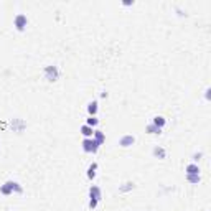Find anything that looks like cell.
I'll use <instances>...</instances> for the list:
<instances>
[{"instance_id": "obj_1", "label": "cell", "mask_w": 211, "mask_h": 211, "mask_svg": "<svg viewBox=\"0 0 211 211\" xmlns=\"http://www.w3.org/2000/svg\"><path fill=\"white\" fill-rule=\"evenodd\" d=\"M89 196H91V201H89V206L94 208L97 204V201L101 200V190L97 186H91L89 190Z\"/></svg>"}, {"instance_id": "obj_2", "label": "cell", "mask_w": 211, "mask_h": 211, "mask_svg": "<svg viewBox=\"0 0 211 211\" xmlns=\"http://www.w3.org/2000/svg\"><path fill=\"white\" fill-rule=\"evenodd\" d=\"M97 147H99V143H97L94 139H86L84 142H82V149H84L86 152H96Z\"/></svg>"}, {"instance_id": "obj_3", "label": "cell", "mask_w": 211, "mask_h": 211, "mask_svg": "<svg viewBox=\"0 0 211 211\" xmlns=\"http://www.w3.org/2000/svg\"><path fill=\"white\" fill-rule=\"evenodd\" d=\"M58 74H60V73H58L56 66H46V68H45V76H46L48 81H54V79L58 78Z\"/></svg>"}, {"instance_id": "obj_4", "label": "cell", "mask_w": 211, "mask_h": 211, "mask_svg": "<svg viewBox=\"0 0 211 211\" xmlns=\"http://www.w3.org/2000/svg\"><path fill=\"white\" fill-rule=\"evenodd\" d=\"M15 26H17L18 30H23L26 26V17L25 15H18L17 18H15Z\"/></svg>"}, {"instance_id": "obj_5", "label": "cell", "mask_w": 211, "mask_h": 211, "mask_svg": "<svg viewBox=\"0 0 211 211\" xmlns=\"http://www.w3.org/2000/svg\"><path fill=\"white\" fill-rule=\"evenodd\" d=\"M134 140H135V139H134L132 135H125V137H122V139H121V145L122 147H129V145H132V143H134Z\"/></svg>"}, {"instance_id": "obj_6", "label": "cell", "mask_w": 211, "mask_h": 211, "mask_svg": "<svg viewBox=\"0 0 211 211\" xmlns=\"http://www.w3.org/2000/svg\"><path fill=\"white\" fill-rule=\"evenodd\" d=\"M186 172H188V175H198L200 168H198L196 165H188V167H186Z\"/></svg>"}, {"instance_id": "obj_7", "label": "cell", "mask_w": 211, "mask_h": 211, "mask_svg": "<svg viewBox=\"0 0 211 211\" xmlns=\"http://www.w3.org/2000/svg\"><path fill=\"white\" fill-rule=\"evenodd\" d=\"M81 134H82V135H86V137H89V135H93V129H91V127H89V125H82V127H81Z\"/></svg>"}, {"instance_id": "obj_8", "label": "cell", "mask_w": 211, "mask_h": 211, "mask_svg": "<svg viewBox=\"0 0 211 211\" xmlns=\"http://www.w3.org/2000/svg\"><path fill=\"white\" fill-rule=\"evenodd\" d=\"M154 125H157L158 129H162V127L165 125V119L163 117H155L154 119Z\"/></svg>"}, {"instance_id": "obj_9", "label": "cell", "mask_w": 211, "mask_h": 211, "mask_svg": "<svg viewBox=\"0 0 211 211\" xmlns=\"http://www.w3.org/2000/svg\"><path fill=\"white\" fill-rule=\"evenodd\" d=\"M87 111H89V114H96V111H97V102H96V101H94V102H89Z\"/></svg>"}, {"instance_id": "obj_10", "label": "cell", "mask_w": 211, "mask_h": 211, "mask_svg": "<svg viewBox=\"0 0 211 211\" xmlns=\"http://www.w3.org/2000/svg\"><path fill=\"white\" fill-rule=\"evenodd\" d=\"M96 168H97V165H96V163H93V165L89 167V170H87V176H89V178H93V176L96 175V172H94Z\"/></svg>"}, {"instance_id": "obj_11", "label": "cell", "mask_w": 211, "mask_h": 211, "mask_svg": "<svg viewBox=\"0 0 211 211\" xmlns=\"http://www.w3.org/2000/svg\"><path fill=\"white\" fill-rule=\"evenodd\" d=\"M147 130H149V132H152V134H160V129H158L157 125H154V124L149 125V127H147Z\"/></svg>"}, {"instance_id": "obj_12", "label": "cell", "mask_w": 211, "mask_h": 211, "mask_svg": "<svg viewBox=\"0 0 211 211\" xmlns=\"http://www.w3.org/2000/svg\"><path fill=\"white\" fill-rule=\"evenodd\" d=\"M154 154L157 155V157H162V158L165 157V150H163V149H158V147H157V149L154 150Z\"/></svg>"}, {"instance_id": "obj_13", "label": "cell", "mask_w": 211, "mask_h": 211, "mask_svg": "<svg viewBox=\"0 0 211 211\" xmlns=\"http://www.w3.org/2000/svg\"><path fill=\"white\" fill-rule=\"evenodd\" d=\"M188 180L190 182H193V183H196V182H200V176L198 175H188Z\"/></svg>"}, {"instance_id": "obj_14", "label": "cell", "mask_w": 211, "mask_h": 211, "mask_svg": "<svg viewBox=\"0 0 211 211\" xmlns=\"http://www.w3.org/2000/svg\"><path fill=\"white\" fill-rule=\"evenodd\" d=\"M97 124V119L96 117H89V121H87V125H96Z\"/></svg>"}]
</instances>
